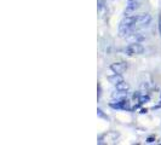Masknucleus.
<instances>
[{
	"label": "nucleus",
	"mask_w": 161,
	"mask_h": 145,
	"mask_svg": "<svg viewBox=\"0 0 161 145\" xmlns=\"http://www.w3.org/2000/svg\"><path fill=\"white\" fill-rule=\"evenodd\" d=\"M152 22V16L149 13L136 15V24L137 25H148Z\"/></svg>",
	"instance_id": "obj_3"
},
{
	"label": "nucleus",
	"mask_w": 161,
	"mask_h": 145,
	"mask_svg": "<svg viewBox=\"0 0 161 145\" xmlns=\"http://www.w3.org/2000/svg\"><path fill=\"white\" fill-rule=\"evenodd\" d=\"M97 5H98L97 8H98L99 15L103 16V12L107 11V2H105V0H98V1H97Z\"/></svg>",
	"instance_id": "obj_6"
},
{
	"label": "nucleus",
	"mask_w": 161,
	"mask_h": 145,
	"mask_svg": "<svg viewBox=\"0 0 161 145\" xmlns=\"http://www.w3.org/2000/svg\"><path fill=\"white\" fill-rule=\"evenodd\" d=\"M101 97V85L98 84V98Z\"/></svg>",
	"instance_id": "obj_14"
},
{
	"label": "nucleus",
	"mask_w": 161,
	"mask_h": 145,
	"mask_svg": "<svg viewBox=\"0 0 161 145\" xmlns=\"http://www.w3.org/2000/svg\"><path fill=\"white\" fill-rule=\"evenodd\" d=\"M97 114H98L99 116H102V117H105V119H108V116L103 115V113H102V110H101V109H97Z\"/></svg>",
	"instance_id": "obj_11"
},
{
	"label": "nucleus",
	"mask_w": 161,
	"mask_h": 145,
	"mask_svg": "<svg viewBox=\"0 0 161 145\" xmlns=\"http://www.w3.org/2000/svg\"><path fill=\"white\" fill-rule=\"evenodd\" d=\"M154 140H155V138H154V137H149V138H148V140H147V142H148V143H153V142H154Z\"/></svg>",
	"instance_id": "obj_13"
},
{
	"label": "nucleus",
	"mask_w": 161,
	"mask_h": 145,
	"mask_svg": "<svg viewBox=\"0 0 161 145\" xmlns=\"http://www.w3.org/2000/svg\"><path fill=\"white\" fill-rule=\"evenodd\" d=\"M130 39H133L135 41L133 42H139V41H142L143 39H144V36H142L139 33H132L131 34V36H128Z\"/></svg>",
	"instance_id": "obj_9"
},
{
	"label": "nucleus",
	"mask_w": 161,
	"mask_h": 145,
	"mask_svg": "<svg viewBox=\"0 0 161 145\" xmlns=\"http://www.w3.org/2000/svg\"><path fill=\"white\" fill-rule=\"evenodd\" d=\"M108 81H109L110 84H113V85H118V84H120V82H122V81H125V80H124V77L121 76V74H114V75L108 76Z\"/></svg>",
	"instance_id": "obj_5"
},
{
	"label": "nucleus",
	"mask_w": 161,
	"mask_h": 145,
	"mask_svg": "<svg viewBox=\"0 0 161 145\" xmlns=\"http://www.w3.org/2000/svg\"><path fill=\"white\" fill-rule=\"evenodd\" d=\"M115 87H116L118 91H124V92H127V91L130 90V85H128L127 82H125V81H122V82L115 85Z\"/></svg>",
	"instance_id": "obj_7"
},
{
	"label": "nucleus",
	"mask_w": 161,
	"mask_h": 145,
	"mask_svg": "<svg viewBox=\"0 0 161 145\" xmlns=\"http://www.w3.org/2000/svg\"><path fill=\"white\" fill-rule=\"evenodd\" d=\"M149 101V97L148 96H142V97H139V99H138V102L141 103V104H144V103H147Z\"/></svg>",
	"instance_id": "obj_10"
},
{
	"label": "nucleus",
	"mask_w": 161,
	"mask_h": 145,
	"mask_svg": "<svg viewBox=\"0 0 161 145\" xmlns=\"http://www.w3.org/2000/svg\"><path fill=\"white\" fill-rule=\"evenodd\" d=\"M126 52H127V54L128 56H133V54H142L143 52H144V47L139 44V42H131L127 47H126V50H125Z\"/></svg>",
	"instance_id": "obj_1"
},
{
	"label": "nucleus",
	"mask_w": 161,
	"mask_h": 145,
	"mask_svg": "<svg viewBox=\"0 0 161 145\" xmlns=\"http://www.w3.org/2000/svg\"><path fill=\"white\" fill-rule=\"evenodd\" d=\"M160 98H161V92H160Z\"/></svg>",
	"instance_id": "obj_15"
},
{
	"label": "nucleus",
	"mask_w": 161,
	"mask_h": 145,
	"mask_svg": "<svg viewBox=\"0 0 161 145\" xmlns=\"http://www.w3.org/2000/svg\"><path fill=\"white\" fill-rule=\"evenodd\" d=\"M127 69V64L125 62H115L110 65V70L114 73V74H124Z\"/></svg>",
	"instance_id": "obj_2"
},
{
	"label": "nucleus",
	"mask_w": 161,
	"mask_h": 145,
	"mask_svg": "<svg viewBox=\"0 0 161 145\" xmlns=\"http://www.w3.org/2000/svg\"><path fill=\"white\" fill-rule=\"evenodd\" d=\"M116 91H118V90H116ZM126 96H127V92H124V91H118V92H114V93L111 94V97H113L114 99L116 98V101H119V99H125Z\"/></svg>",
	"instance_id": "obj_8"
},
{
	"label": "nucleus",
	"mask_w": 161,
	"mask_h": 145,
	"mask_svg": "<svg viewBox=\"0 0 161 145\" xmlns=\"http://www.w3.org/2000/svg\"><path fill=\"white\" fill-rule=\"evenodd\" d=\"M141 6V0H127V5H126V11L127 12H135L136 10H138Z\"/></svg>",
	"instance_id": "obj_4"
},
{
	"label": "nucleus",
	"mask_w": 161,
	"mask_h": 145,
	"mask_svg": "<svg viewBox=\"0 0 161 145\" xmlns=\"http://www.w3.org/2000/svg\"><path fill=\"white\" fill-rule=\"evenodd\" d=\"M158 27H159V33H160V36H161V16H159V22H158Z\"/></svg>",
	"instance_id": "obj_12"
}]
</instances>
